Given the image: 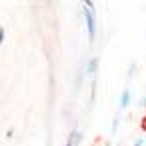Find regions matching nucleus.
<instances>
[{
	"mask_svg": "<svg viewBox=\"0 0 146 146\" xmlns=\"http://www.w3.org/2000/svg\"><path fill=\"white\" fill-rule=\"evenodd\" d=\"M82 18H84V24H86L88 42H90V44H94V38H96V10L82 6Z\"/></svg>",
	"mask_w": 146,
	"mask_h": 146,
	"instance_id": "1",
	"label": "nucleus"
},
{
	"mask_svg": "<svg viewBox=\"0 0 146 146\" xmlns=\"http://www.w3.org/2000/svg\"><path fill=\"white\" fill-rule=\"evenodd\" d=\"M130 102H132V90H130V88H124L122 94H120V98H118V110L128 108Z\"/></svg>",
	"mask_w": 146,
	"mask_h": 146,
	"instance_id": "2",
	"label": "nucleus"
},
{
	"mask_svg": "<svg viewBox=\"0 0 146 146\" xmlns=\"http://www.w3.org/2000/svg\"><path fill=\"white\" fill-rule=\"evenodd\" d=\"M96 72H98V56H92V58L86 62V76L96 78Z\"/></svg>",
	"mask_w": 146,
	"mask_h": 146,
	"instance_id": "3",
	"label": "nucleus"
},
{
	"mask_svg": "<svg viewBox=\"0 0 146 146\" xmlns=\"http://www.w3.org/2000/svg\"><path fill=\"white\" fill-rule=\"evenodd\" d=\"M84 76H86V64L82 62V64L78 66V72H76V84H74L76 90L82 88V84H84Z\"/></svg>",
	"mask_w": 146,
	"mask_h": 146,
	"instance_id": "4",
	"label": "nucleus"
},
{
	"mask_svg": "<svg viewBox=\"0 0 146 146\" xmlns=\"http://www.w3.org/2000/svg\"><path fill=\"white\" fill-rule=\"evenodd\" d=\"M82 142V132L80 130H72L70 132V138H68V142H66V146H78Z\"/></svg>",
	"mask_w": 146,
	"mask_h": 146,
	"instance_id": "5",
	"label": "nucleus"
},
{
	"mask_svg": "<svg viewBox=\"0 0 146 146\" xmlns=\"http://www.w3.org/2000/svg\"><path fill=\"white\" fill-rule=\"evenodd\" d=\"M4 38H6V28H4V26H0V46L4 44Z\"/></svg>",
	"mask_w": 146,
	"mask_h": 146,
	"instance_id": "6",
	"label": "nucleus"
},
{
	"mask_svg": "<svg viewBox=\"0 0 146 146\" xmlns=\"http://www.w3.org/2000/svg\"><path fill=\"white\" fill-rule=\"evenodd\" d=\"M118 122H120L118 118H114V120H112V132H116V130H118Z\"/></svg>",
	"mask_w": 146,
	"mask_h": 146,
	"instance_id": "7",
	"label": "nucleus"
},
{
	"mask_svg": "<svg viewBox=\"0 0 146 146\" xmlns=\"http://www.w3.org/2000/svg\"><path fill=\"white\" fill-rule=\"evenodd\" d=\"M132 146H146V142H144V138H138V140H136Z\"/></svg>",
	"mask_w": 146,
	"mask_h": 146,
	"instance_id": "8",
	"label": "nucleus"
},
{
	"mask_svg": "<svg viewBox=\"0 0 146 146\" xmlns=\"http://www.w3.org/2000/svg\"><path fill=\"white\" fill-rule=\"evenodd\" d=\"M134 70H136V64L132 62V66H130V70H128V76H132V74H134Z\"/></svg>",
	"mask_w": 146,
	"mask_h": 146,
	"instance_id": "9",
	"label": "nucleus"
}]
</instances>
